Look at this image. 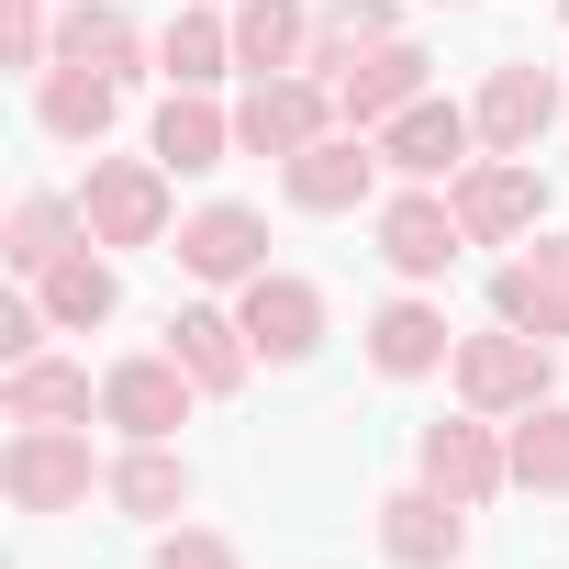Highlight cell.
I'll return each mask as SVG.
<instances>
[{
  "label": "cell",
  "instance_id": "484cf974",
  "mask_svg": "<svg viewBox=\"0 0 569 569\" xmlns=\"http://www.w3.org/2000/svg\"><path fill=\"white\" fill-rule=\"evenodd\" d=\"M57 57H68V68L123 79V68H134V23H123V12H101V0H79V12L57 23Z\"/></svg>",
  "mask_w": 569,
  "mask_h": 569
},
{
  "label": "cell",
  "instance_id": "6da1fadb",
  "mask_svg": "<svg viewBox=\"0 0 569 569\" xmlns=\"http://www.w3.org/2000/svg\"><path fill=\"white\" fill-rule=\"evenodd\" d=\"M0 480H12L23 513H68V502H90V436L79 425H23L12 458H0Z\"/></svg>",
  "mask_w": 569,
  "mask_h": 569
},
{
  "label": "cell",
  "instance_id": "4dcf8cb0",
  "mask_svg": "<svg viewBox=\"0 0 569 569\" xmlns=\"http://www.w3.org/2000/svg\"><path fill=\"white\" fill-rule=\"evenodd\" d=\"M46 57V0H12V68Z\"/></svg>",
  "mask_w": 569,
  "mask_h": 569
},
{
  "label": "cell",
  "instance_id": "f1b7e54d",
  "mask_svg": "<svg viewBox=\"0 0 569 569\" xmlns=\"http://www.w3.org/2000/svg\"><path fill=\"white\" fill-rule=\"evenodd\" d=\"M157 569H234V547L190 525V536H168V547H157Z\"/></svg>",
  "mask_w": 569,
  "mask_h": 569
},
{
  "label": "cell",
  "instance_id": "52a82bcc",
  "mask_svg": "<svg viewBox=\"0 0 569 569\" xmlns=\"http://www.w3.org/2000/svg\"><path fill=\"white\" fill-rule=\"evenodd\" d=\"M458 391H469L480 413L536 402V391H547V347H536V336H513V325H502V336H469V347H458Z\"/></svg>",
  "mask_w": 569,
  "mask_h": 569
},
{
  "label": "cell",
  "instance_id": "8fae6325",
  "mask_svg": "<svg viewBox=\"0 0 569 569\" xmlns=\"http://www.w3.org/2000/svg\"><path fill=\"white\" fill-rule=\"evenodd\" d=\"M458 513H469V502H447V491L425 480V491H402V502H380V547H391L402 569H447V558L469 547V525H458Z\"/></svg>",
  "mask_w": 569,
  "mask_h": 569
},
{
  "label": "cell",
  "instance_id": "7c38bea8",
  "mask_svg": "<svg viewBox=\"0 0 569 569\" xmlns=\"http://www.w3.org/2000/svg\"><path fill=\"white\" fill-rule=\"evenodd\" d=\"M168 358L201 380V391H234L246 380V313H212V302H190V313H168Z\"/></svg>",
  "mask_w": 569,
  "mask_h": 569
},
{
  "label": "cell",
  "instance_id": "603a6c76",
  "mask_svg": "<svg viewBox=\"0 0 569 569\" xmlns=\"http://www.w3.org/2000/svg\"><path fill=\"white\" fill-rule=\"evenodd\" d=\"M79 223H90V212H68L57 190H23V212H12V268L46 279L57 257H79Z\"/></svg>",
  "mask_w": 569,
  "mask_h": 569
},
{
  "label": "cell",
  "instance_id": "2e32d148",
  "mask_svg": "<svg viewBox=\"0 0 569 569\" xmlns=\"http://www.w3.org/2000/svg\"><path fill=\"white\" fill-rule=\"evenodd\" d=\"M234 57L257 79H291L313 57V12H302V0H246V12H234Z\"/></svg>",
  "mask_w": 569,
  "mask_h": 569
},
{
  "label": "cell",
  "instance_id": "277c9868",
  "mask_svg": "<svg viewBox=\"0 0 569 569\" xmlns=\"http://www.w3.org/2000/svg\"><path fill=\"white\" fill-rule=\"evenodd\" d=\"M325 101H336V90L302 79V68H291V79H257L246 112H234V146H257V157H302V146L325 134Z\"/></svg>",
  "mask_w": 569,
  "mask_h": 569
},
{
  "label": "cell",
  "instance_id": "9a60e30c",
  "mask_svg": "<svg viewBox=\"0 0 569 569\" xmlns=\"http://www.w3.org/2000/svg\"><path fill=\"white\" fill-rule=\"evenodd\" d=\"M469 134H480L469 112H447V101H413V112L391 123V168H402V179H458V168H469Z\"/></svg>",
  "mask_w": 569,
  "mask_h": 569
},
{
  "label": "cell",
  "instance_id": "ffe728a7",
  "mask_svg": "<svg viewBox=\"0 0 569 569\" xmlns=\"http://www.w3.org/2000/svg\"><path fill=\"white\" fill-rule=\"evenodd\" d=\"M369 358H380V380H425V369L447 358V313H425V302H391V313L369 325Z\"/></svg>",
  "mask_w": 569,
  "mask_h": 569
},
{
  "label": "cell",
  "instance_id": "cb8c5ba5",
  "mask_svg": "<svg viewBox=\"0 0 569 569\" xmlns=\"http://www.w3.org/2000/svg\"><path fill=\"white\" fill-rule=\"evenodd\" d=\"M112 502H123V513H146V525H157V513H179V502H190V458H168L157 436H134V458L112 469Z\"/></svg>",
  "mask_w": 569,
  "mask_h": 569
},
{
  "label": "cell",
  "instance_id": "30bf717a",
  "mask_svg": "<svg viewBox=\"0 0 569 569\" xmlns=\"http://www.w3.org/2000/svg\"><path fill=\"white\" fill-rule=\"evenodd\" d=\"M101 413H112L123 436H168V425L190 413V369H179V358H123V369L101 380Z\"/></svg>",
  "mask_w": 569,
  "mask_h": 569
},
{
  "label": "cell",
  "instance_id": "9c48e42d",
  "mask_svg": "<svg viewBox=\"0 0 569 569\" xmlns=\"http://www.w3.org/2000/svg\"><path fill=\"white\" fill-rule=\"evenodd\" d=\"M547 112H558V79H547V68H491V90H480L469 123H480L491 157H525V146L547 134Z\"/></svg>",
  "mask_w": 569,
  "mask_h": 569
},
{
  "label": "cell",
  "instance_id": "f546056e",
  "mask_svg": "<svg viewBox=\"0 0 569 569\" xmlns=\"http://www.w3.org/2000/svg\"><path fill=\"white\" fill-rule=\"evenodd\" d=\"M34 336H46V302H0V358H34Z\"/></svg>",
  "mask_w": 569,
  "mask_h": 569
},
{
  "label": "cell",
  "instance_id": "d4e9b609",
  "mask_svg": "<svg viewBox=\"0 0 569 569\" xmlns=\"http://www.w3.org/2000/svg\"><path fill=\"white\" fill-rule=\"evenodd\" d=\"M112 302H123V291H112V268H101V257H57V268H46V325L90 336Z\"/></svg>",
  "mask_w": 569,
  "mask_h": 569
},
{
  "label": "cell",
  "instance_id": "4316f807",
  "mask_svg": "<svg viewBox=\"0 0 569 569\" xmlns=\"http://www.w3.org/2000/svg\"><path fill=\"white\" fill-rule=\"evenodd\" d=\"M157 57H168V79H179V90H212V79H223V57H234V23L179 12V23L157 34Z\"/></svg>",
  "mask_w": 569,
  "mask_h": 569
},
{
  "label": "cell",
  "instance_id": "ba28073f",
  "mask_svg": "<svg viewBox=\"0 0 569 569\" xmlns=\"http://www.w3.org/2000/svg\"><path fill=\"white\" fill-rule=\"evenodd\" d=\"M491 313H502L513 336H569V246L513 257V268L491 279Z\"/></svg>",
  "mask_w": 569,
  "mask_h": 569
},
{
  "label": "cell",
  "instance_id": "44dd1931",
  "mask_svg": "<svg viewBox=\"0 0 569 569\" xmlns=\"http://www.w3.org/2000/svg\"><path fill=\"white\" fill-rule=\"evenodd\" d=\"M112 101H123V79H101V68H46V90H34L46 134H101Z\"/></svg>",
  "mask_w": 569,
  "mask_h": 569
},
{
  "label": "cell",
  "instance_id": "5bb4252c",
  "mask_svg": "<svg viewBox=\"0 0 569 569\" xmlns=\"http://www.w3.org/2000/svg\"><path fill=\"white\" fill-rule=\"evenodd\" d=\"M369 168L380 157H358L347 134H313L302 157H279V190H291L302 212H347V201H369Z\"/></svg>",
  "mask_w": 569,
  "mask_h": 569
},
{
  "label": "cell",
  "instance_id": "3957f363",
  "mask_svg": "<svg viewBox=\"0 0 569 569\" xmlns=\"http://www.w3.org/2000/svg\"><path fill=\"white\" fill-rule=\"evenodd\" d=\"M246 347L257 358H279V369H291V358H313V336H325V291H313V279H279V268H257L246 279Z\"/></svg>",
  "mask_w": 569,
  "mask_h": 569
},
{
  "label": "cell",
  "instance_id": "e0dca14e",
  "mask_svg": "<svg viewBox=\"0 0 569 569\" xmlns=\"http://www.w3.org/2000/svg\"><path fill=\"white\" fill-rule=\"evenodd\" d=\"M413 101H425V57L413 46H369V68L336 79V112L347 123H380V112H413Z\"/></svg>",
  "mask_w": 569,
  "mask_h": 569
},
{
  "label": "cell",
  "instance_id": "7a4b0ae2",
  "mask_svg": "<svg viewBox=\"0 0 569 569\" xmlns=\"http://www.w3.org/2000/svg\"><path fill=\"white\" fill-rule=\"evenodd\" d=\"M79 212H90L101 246H157V223H168V168H157V157H112V168H90Z\"/></svg>",
  "mask_w": 569,
  "mask_h": 569
},
{
  "label": "cell",
  "instance_id": "4fadbf2b",
  "mask_svg": "<svg viewBox=\"0 0 569 569\" xmlns=\"http://www.w3.org/2000/svg\"><path fill=\"white\" fill-rule=\"evenodd\" d=\"M425 480H436L447 502H491V491L513 480V447H491L480 425H425Z\"/></svg>",
  "mask_w": 569,
  "mask_h": 569
},
{
  "label": "cell",
  "instance_id": "d6986e66",
  "mask_svg": "<svg viewBox=\"0 0 569 569\" xmlns=\"http://www.w3.org/2000/svg\"><path fill=\"white\" fill-rule=\"evenodd\" d=\"M458 223H469V246H480V234H513V223H536V168H513V157L469 168V179H458Z\"/></svg>",
  "mask_w": 569,
  "mask_h": 569
},
{
  "label": "cell",
  "instance_id": "5b68a950",
  "mask_svg": "<svg viewBox=\"0 0 569 569\" xmlns=\"http://www.w3.org/2000/svg\"><path fill=\"white\" fill-rule=\"evenodd\" d=\"M179 268H190V279H234V291H246V279L268 268V223H257L246 201H212V212L179 223Z\"/></svg>",
  "mask_w": 569,
  "mask_h": 569
},
{
  "label": "cell",
  "instance_id": "8992f818",
  "mask_svg": "<svg viewBox=\"0 0 569 569\" xmlns=\"http://www.w3.org/2000/svg\"><path fill=\"white\" fill-rule=\"evenodd\" d=\"M458 246H469L458 201H425V190H413V201H391V212H380V257H391L402 279H447V268H458Z\"/></svg>",
  "mask_w": 569,
  "mask_h": 569
},
{
  "label": "cell",
  "instance_id": "83f0119b",
  "mask_svg": "<svg viewBox=\"0 0 569 569\" xmlns=\"http://www.w3.org/2000/svg\"><path fill=\"white\" fill-rule=\"evenodd\" d=\"M513 480L569 491V413H536V402H525V425H513Z\"/></svg>",
  "mask_w": 569,
  "mask_h": 569
},
{
  "label": "cell",
  "instance_id": "7402d4cb",
  "mask_svg": "<svg viewBox=\"0 0 569 569\" xmlns=\"http://www.w3.org/2000/svg\"><path fill=\"white\" fill-rule=\"evenodd\" d=\"M223 146H234V123H223L201 90H179V101L157 112V168H223Z\"/></svg>",
  "mask_w": 569,
  "mask_h": 569
},
{
  "label": "cell",
  "instance_id": "1f68e13d",
  "mask_svg": "<svg viewBox=\"0 0 569 569\" xmlns=\"http://www.w3.org/2000/svg\"><path fill=\"white\" fill-rule=\"evenodd\" d=\"M558 12H569V0H558Z\"/></svg>",
  "mask_w": 569,
  "mask_h": 569
},
{
  "label": "cell",
  "instance_id": "ac0fdd59",
  "mask_svg": "<svg viewBox=\"0 0 569 569\" xmlns=\"http://www.w3.org/2000/svg\"><path fill=\"white\" fill-rule=\"evenodd\" d=\"M0 413H12V425H90V380L57 369V358H12V380H0Z\"/></svg>",
  "mask_w": 569,
  "mask_h": 569
}]
</instances>
